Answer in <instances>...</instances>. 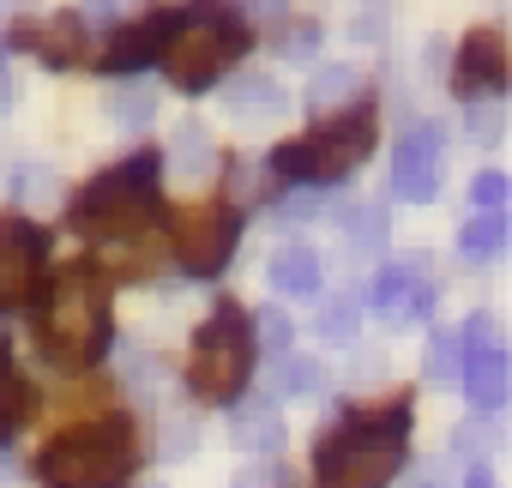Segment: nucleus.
Instances as JSON below:
<instances>
[{
	"label": "nucleus",
	"mask_w": 512,
	"mask_h": 488,
	"mask_svg": "<svg viewBox=\"0 0 512 488\" xmlns=\"http://www.w3.org/2000/svg\"><path fill=\"white\" fill-rule=\"evenodd\" d=\"M500 91H506V43H500V31H470L452 55V97L500 103Z\"/></svg>",
	"instance_id": "nucleus-12"
},
{
	"label": "nucleus",
	"mask_w": 512,
	"mask_h": 488,
	"mask_svg": "<svg viewBox=\"0 0 512 488\" xmlns=\"http://www.w3.org/2000/svg\"><path fill=\"white\" fill-rule=\"evenodd\" d=\"M163 452H169V458L193 452V422H169V434H163Z\"/></svg>",
	"instance_id": "nucleus-37"
},
{
	"label": "nucleus",
	"mask_w": 512,
	"mask_h": 488,
	"mask_svg": "<svg viewBox=\"0 0 512 488\" xmlns=\"http://www.w3.org/2000/svg\"><path fill=\"white\" fill-rule=\"evenodd\" d=\"M380 31H386V19H356V37H362V43H368V37H380Z\"/></svg>",
	"instance_id": "nucleus-42"
},
{
	"label": "nucleus",
	"mask_w": 512,
	"mask_h": 488,
	"mask_svg": "<svg viewBox=\"0 0 512 488\" xmlns=\"http://www.w3.org/2000/svg\"><path fill=\"white\" fill-rule=\"evenodd\" d=\"M404 488H440V476H434V464H428V470H416V476H410Z\"/></svg>",
	"instance_id": "nucleus-43"
},
{
	"label": "nucleus",
	"mask_w": 512,
	"mask_h": 488,
	"mask_svg": "<svg viewBox=\"0 0 512 488\" xmlns=\"http://www.w3.org/2000/svg\"><path fill=\"white\" fill-rule=\"evenodd\" d=\"M25 410H31V386H25L19 362L0 350V440H7V434L25 422Z\"/></svg>",
	"instance_id": "nucleus-23"
},
{
	"label": "nucleus",
	"mask_w": 512,
	"mask_h": 488,
	"mask_svg": "<svg viewBox=\"0 0 512 488\" xmlns=\"http://www.w3.org/2000/svg\"><path fill=\"white\" fill-rule=\"evenodd\" d=\"M43 260H49V229L31 217H0V308L31 296Z\"/></svg>",
	"instance_id": "nucleus-11"
},
{
	"label": "nucleus",
	"mask_w": 512,
	"mask_h": 488,
	"mask_svg": "<svg viewBox=\"0 0 512 488\" xmlns=\"http://www.w3.org/2000/svg\"><path fill=\"white\" fill-rule=\"evenodd\" d=\"M235 488H278V476L272 470H247V476H235Z\"/></svg>",
	"instance_id": "nucleus-39"
},
{
	"label": "nucleus",
	"mask_w": 512,
	"mask_h": 488,
	"mask_svg": "<svg viewBox=\"0 0 512 488\" xmlns=\"http://www.w3.org/2000/svg\"><path fill=\"white\" fill-rule=\"evenodd\" d=\"M247 332H253V350H272V356H290V338H296V326H290V314L284 308H266L260 320H247Z\"/></svg>",
	"instance_id": "nucleus-26"
},
{
	"label": "nucleus",
	"mask_w": 512,
	"mask_h": 488,
	"mask_svg": "<svg viewBox=\"0 0 512 488\" xmlns=\"http://www.w3.org/2000/svg\"><path fill=\"white\" fill-rule=\"evenodd\" d=\"M422 278V266L416 260H398V266H386L374 284H368V308L380 314V320H398L404 314V302H410V284Z\"/></svg>",
	"instance_id": "nucleus-20"
},
{
	"label": "nucleus",
	"mask_w": 512,
	"mask_h": 488,
	"mask_svg": "<svg viewBox=\"0 0 512 488\" xmlns=\"http://www.w3.org/2000/svg\"><path fill=\"white\" fill-rule=\"evenodd\" d=\"M211 157H217V151H211V133H205L199 121H181V127H175V145H169L175 175H181V181H205V175H211Z\"/></svg>",
	"instance_id": "nucleus-19"
},
{
	"label": "nucleus",
	"mask_w": 512,
	"mask_h": 488,
	"mask_svg": "<svg viewBox=\"0 0 512 488\" xmlns=\"http://www.w3.org/2000/svg\"><path fill=\"white\" fill-rule=\"evenodd\" d=\"M284 55H290V61H314V55H320V25H296V31L284 37Z\"/></svg>",
	"instance_id": "nucleus-35"
},
{
	"label": "nucleus",
	"mask_w": 512,
	"mask_h": 488,
	"mask_svg": "<svg viewBox=\"0 0 512 488\" xmlns=\"http://www.w3.org/2000/svg\"><path fill=\"white\" fill-rule=\"evenodd\" d=\"M266 278H272V290H284V296H320L326 266H320L314 248H284V254L266 266Z\"/></svg>",
	"instance_id": "nucleus-17"
},
{
	"label": "nucleus",
	"mask_w": 512,
	"mask_h": 488,
	"mask_svg": "<svg viewBox=\"0 0 512 488\" xmlns=\"http://www.w3.org/2000/svg\"><path fill=\"white\" fill-rule=\"evenodd\" d=\"M410 452V404L380 416H344L314 446V488H386Z\"/></svg>",
	"instance_id": "nucleus-1"
},
{
	"label": "nucleus",
	"mask_w": 512,
	"mask_h": 488,
	"mask_svg": "<svg viewBox=\"0 0 512 488\" xmlns=\"http://www.w3.org/2000/svg\"><path fill=\"white\" fill-rule=\"evenodd\" d=\"M133 458H139V446H133L127 422H91V428H67L61 440L43 446L37 482L43 488H127Z\"/></svg>",
	"instance_id": "nucleus-6"
},
{
	"label": "nucleus",
	"mask_w": 512,
	"mask_h": 488,
	"mask_svg": "<svg viewBox=\"0 0 512 488\" xmlns=\"http://www.w3.org/2000/svg\"><path fill=\"white\" fill-rule=\"evenodd\" d=\"M464 133H470L476 145H494V139H500V103H470V109H464Z\"/></svg>",
	"instance_id": "nucleus-31"
},
{
	"label": "nucleus",
	"mask_w": 512,
	"mask_h": 488,
	"mask_svg": "<svg viewBox=\"0 0 512 488\" xmlns=\"http://www.w3.org/2000/svg\"><path fill=\"white\" fill-rule=\"evenodd\" d=\"M247 43H253L247 19L235 7H223V0H193V7H175V31H169L157 61H163L175 91L199 97L247 55Z\"/></svg>",
	"instance_id": "nucleus-2"
},
{
	"label": "nucleus",
	"mask_w": 512,
	"mask_h": 488,
	"mask_svg": "<svg viewBox=\"0 0 512 488\" xmlns=\"http://www.w3.org/2000/svg\"><path fill=\"white\" fill-rule=\"evenodd\" d=\"M169 31H175V7H151L139 25L115 31V43H109V55H103V73H145V67L163 55Z\"/></svg>",
	"instance_id": "nucleus-13"
},
{
	"label": "nucleus",
	"mask_w": 512,
	"mask_h": 488,
	"mask_svg": "<svg viewBox=\"0 0 512 488\" xmlns=\"http://www.w3.org/2000/svg\"><path fill=\"white\" fill-rule=\"evenodd\" d=\"M440 163H446V127L416 121L392 151V193L410 199V205H428L440 193Z\"/></svg>",
	"instance_id": "nucleus-10"
},
{
	"label": "nucleus",
	"mask_w": 512,
	"mask_h": 488,
	"mask_svg": "<svg viewBox=\"0 0 512 488\" xmlns=\"http://www.w3.org/2000/svg\"><path fill=\"white\" fill-rule=\"evenodd\" d=\"M374 151V103H350L338 115H326L308 139H290L272 151V175L296 181V187H332L344 181L362 157Z\"/></svg>",
	"instance_id": "nucleus-5"
},
{
	"label": "nucleus",
	"mask_w": 512,
	"mask_h": 488,
	"mask_svg": "<svg viewBox=\"0 0 512 488\" xmlns=\"http://www.w3.org/2000/svg\"><path fill=\"white\" fill-rule=\"evenodd\" d=\"M133 0H79V25H115Z\"/></svg>",
	"instance_id": "nucleus-34"
},
{
	"label": "nucleus",
	"mask_w": 512,
	"mask_h": 488,
	"mask_svg": "<svg viewBox=\"0 0 512 488\" xmlns=\"http://www.w3.org/2000/svg\"><path fill=\"white\" fill-rule=\"evenodd\" d=\"M235 241H241V211L235 205H205L187 211L175 223V260L187 278H217L235 260Z\"/></svg>",
	"instance_id": "nucleus-8"
},
{
	"label": "nucleus",
	"mask_w": 512,
	"mask_h": 488,
	"mask_svg": "<svg viewBox=\"0 0 512 488\" xmlns=\"http://www.w3.org/2000/svg\"><path fill=\"white\" fill-rule=\"evenodd\" d=\"M55 193H61V181H55L49 169H25V175H19V199H25V205H31V199L43 205V199H55Z\"/></svg>",
	"instance_id": "nucleus-33"
},
{
	"label": "nucleus",
	"mask_w": 512,
	"mask_h": 488,
	"mask_svg": "<svg viewBox=\"0 0 512 488\" xmlns=\"http://www.w3.org/2000/svg\"><path fill=\"white\" fill-rule=\"evenodd\" d=\"M344 229H350V248H356V254H386L392 217H386L380 199H368V205H350V211H344Z\"/></svg>",
	"instance_id": "nucleus-21"
},
{
	"label": "nucleus",
	"mask_w": 512,
	"mask_h": 488,
	"mask_svg": "<svg viewBox=\"0 0 512 488\" xmlns=\"http://www.w3.org/2000/svg\"><path fill=\"white\" fill-rule=\"evenodd\" d=\"M253 374V332L241 308H217L199 332H193V356H187V386L205 404H235L241 386Z\"/></svg>",
	"instance_id": "nucleus-7"
},
{
	"label": "nucleus",
	"mask_w": 512,
	"mask_h": 488,
	"mask_svg": "<svg viewBox=\"0 0 512 488\" xmlns=\"http://www.w3.org/2000/svg\"><path fill=\"white\" fill-rule=\"evenodd\" d=\"M470 199H476L482 211H500V199H506V175H500V169H482V175L470 181Z\"/></svg>",
	"instance_id": "nucleus-32"
},
{
	"label": "nucleus",
	"mask_w": 512,
	"mask_h": 488,
	"mask_svg": "<svg viewBox=\"0 0 512 488\" xmlns=\"http://www.w3.org/2000/svg\"><path fill=\"white\" fill-rule=\"evenodd\" d=\"M278 392L284 398H314V392H326V368L308 362V356H278Z\"/></svg>",
	"instance_id": "nucleus-24"
},
{
	"label": "nucleus",
	"mask_w": 512,
	"mask_h": 488,
	"mask_svg": "<svg viewBox=\"0 0 512 488\" xmlns=\"http://www.w3.org/2000/svg\"><path fill=\"white\" fill-rule=\"evenodd\" d=\"M157 115V97L145 91V85H121V91H109V121L115 127H145Z\"/></svg>",
	"instance_id": "nucleus-25"
},
{
	"label": "nucleus",
	"mask_w": 512,
	"mask_h": 488,
	"mask_svg": "<svg viewBox=\"0 0 512 488\" xmlns=\"http://www.w3.org/2000/svg\"><path fill=\"white\" fill-rule=\"evenodd\" d=\"M0 109H13V79H7V49H0Z\"/></svg>",
	"instance_id": "nucleus-41"
},
{
	"label": "nucleus",
	"mask_w": 512,
	"mask_h": 488,
	"mask_svg": "<svg viewBox=\"0 0 512 488\" xmlns=\"http://www.w3.org/2000/svg\"><path fill=\"white\" fill-rule=\"evenodd\" d=\"M157 151H133L127 163L103 169L97 181L79 187L73 199V223L85 235H97L103 248H121L133 235H151L157 229Z\"/></svg>",
	"instance_id": "nucleus-4"
},
{
	"label": "nucleus",
	"mask_w": 512,
	"mask_h": 488,
	"mask_svg": "<svg viewBox=\"0 0 512 488\" xmlns=\"http://www.w3.org/2000/svg\"><path fill=\"white\" fill-rule=\"evenodd\" d=\"M314 332H320L326 344H350V338H356V302H350V296H332V302L320 308Z\"/></svg>",
	"instance_id": "nucleus-27"
},
{
	"label": "nucleus",
	"mask_w": 512,
	"mask_h": 488,
	"mask_svg": "<svg viewBox=\"0 0 512 488\" xmlns=\"http://www.w3.org/2000/svg\"><path fill=\"white\" fill-rule=\"evenodd\" d=\"M320 211H332V187H296L290 199H278L284 223H302V217H320Z\"/></svg>",
	"instance_id": "nucleus-28"
},
{
	"label": "nucleus",
	"mask_w": 512,
	"mask_h": 488,
	"mask_svg": "<svg viewBox=\"0 0 512 488\" xmlns=\"http://www.w3.org/2000/svg\"><path fill=\"white\" fill-rule=\"evenodd\" d=\"M452 344H458V386L494 416V410L506 404V350H500V326H494L488 314H470V320L452 332Z\"/></svg>",
	"instance_id": "nucleus-9"
},
{
	"label": "nucleus",
	"mask_w": 512,
	"mask_h": 488,
	"mask_svg": "<svg viewBox=\"0 0 512 488\" xmlns=\"http://www.w3.org/2000/svg\"><path fill=\"white\" fill-rule=\"evenodd\" d=\"M458 488H494V476H488V464H470V470H464V482H458Z\"/></svg>",
	"instance_id": "nucleus-40"
},
{
	"label": "nucleus",
	"mask_w": 512,
	"mask_h": 488,
	"mask_svg": "<svg viewBox=\"0 0 512 488\" xmlns=\"http://www.w3.org/2000/svg\"><path fill=\"white\" fill-rule=\"evenodd\" d=\"M356 97H362V73H356V67H320L314 85H308V109H314V115H320V109L338 115V109H350Z\"/></svg>",
	"instance_id": "nucleus-18"
},
{
	"label": "nucleus",
	"mask_w": 512,
	"mask_h": 488,
	"mask_svg": "<svg viewBox=\"0 0 512 488\" xmlns=\"http://www.w3.org/2000/svg\"><path fill=\"white\" fill-rule=\"evenodd\" d=\"M109 290L97 272H61L43 296H37V344L49 350V362L61 368H91L109 350Z\"/></svg>",
	"instance_id": "nucleus-3"
},
{
	"label": "nucleus",
	"mask_w": 512,
	"mask_h": 488,
	"mask_svg": "<svg viewBox=\"0 0 512 488\" xmlns=\"http://www.w3.org/2000/svg\"><path fill=\"white\" fill-rule=\"evenodd\" d=\"M428 380L458 386V344H452V332H434V344H428Z\"/></svg>",
	"instance_id": "nucleus-30"
},
{
	"label": "nucleus",
	"mask_w": 512,
	"mask_h": 488,
	"mask_svg": "<svg viewBox=\"0 0 512 488\" xmlns=\"http://www.w3.org/2000/svg\"><path fill=\"white\" fill-rule=\"evenodd\" d=\"M223 109H229L235 121H278V115L290 109V97H284V85L266 79V73H241V79L223 85Z\"/></svg>",
	"instance_id": "nucleus-15"
},
{
	"label": "nucleus",
	"mask_w": 512,
	"mask_h": 488,
	"mask_svg": "<svg viewBox=\"0 0 512 488\" xmlns=\"http://www.w3.org/2000/svg\"><path fill=\"white\" fill-rule=\"evenodd\" d=\"M229 440H235L241 452H278V440H284L278 404H272V398H235V416H229Z\"/></svg>",
	"instance_id": "nucleus-16"
},
{
	"label": "nucleus",
	"mask_w": 512,
	"mask_h": 488,
	"mask_svg": "<svg viewBox=\"0 0 512 488\" xmlns=\"http://www.w3.org/2000/svg\"><path fill=\"white\" fill-rule=\"evenodd\" d=\"M428 314H434V284H428V278H416V284H410V302H404V314H398V320H428Z\"/></svg>",
	"instance_id": "nucleus-36"
},
{
	"label": "nucleus",
	"mask_w": 512,
	"mask_h": 488,
	"mask_svg": "<svg viewBox=\"0 0 512 488\" xmlns=\"http://www.w3.org/2000/svg\"><path fill=\"white\" fill-rule=\"evenodd\" d=\"M494 446H500V434H494L488 416H482V422H464V428L452 434V452H458V458H488Z\"/></svg>",
	"instance_id": "nucleus-29"
},
{
	"label": "nucleus",
	"mask_w": 512,
	"mask_h": 488,
	"mask_svg": "<svg viewBox=\"0 0 512 488\" xmlns=\"http://www.w3.org/2000/svg\"><path fill=\"white\" fill-rule=\"evenodd\" d=\"M241 7H247L253 19H284V13H290V0H241Z\"/></svg>",
	"instance_id": "nucleus-38"
},
{
	"label": "nucleus",
	"mask_w": 512,
	"mask_h": 488,
	"mask_svg": "<svg viewBox=\"0 0 512 488\" xmlns=\"http://www.w3.org/2000/svg\"><path fill=\"white\" fill-rule=\"evenodd\" d=\"M500 248H506V217H500V211H476V217L458 229V254H464V260H476V266H482V260H494Z\"/></svg>",
	"instance_id": "nucleus-22"
},
{
	"label": "nucleus",
	"mask_w": 512,
	"mask_h": 488,
	"mask_svg": "<svg viewBox=\"0 0 512 488\" xmlns=\"http://www.w3.org/2000/svg\"><path fill=\"white\" fill-rule=\"evenodd\" d=\"M13 43L31 49L43 67H73L79 49H85V25H79V13H49V19H37V25H19Z\"/></svg>",
	"instance_id": "nucleus-14"
}]
</instances>
